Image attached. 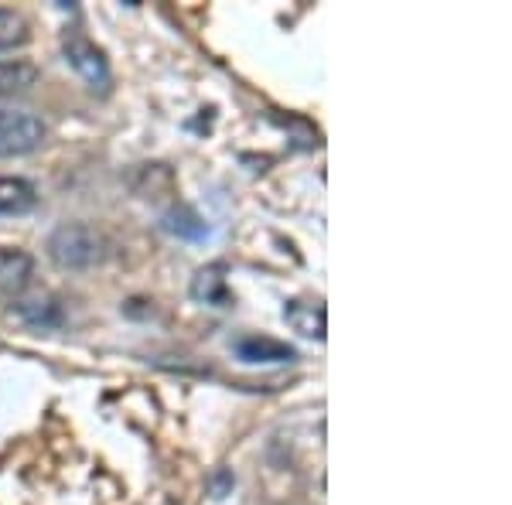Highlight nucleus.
Here are the masks:
<instances>
[{
	"mask_svg": "<svg viewBox=\"0 0 512 505\" xmlns=\"http://www.w3.org/2000/svg\"><path fill=\"white\" fill-rule=\"evenodd\" d=\"M48 256L62 270H93L110 256V239L86 222H62L48 236Z\"/></svg>",
	"mask_w": 512,
	"mask_h": 505,
	"instance_id": "1",
	"label": "nucleus"
},
{
	"mask_svg": "<svg viewBox=\"0 0 512 505\" xmlns=\"http://www.w3.org/2000/svg\"><path fill=\"white\" fill-rule=\"evenodd\" d=\"M45 123L41 117L18 106H0V157H21L45 144Z\"/></svg>",
	"mask_w": 512,
	"mask_h": 505,
	"instance_id": "2",
	"label": "nucleus"
},
{
	"mask_svg": "<svg viewBox=\"0 0 512 505\" xmlns=\"http://www.w3.org/2000/svg\"><path fill=\"white\" fill-rule=\"evenodd\" d=\"M62 52H65V62L72 65V69L79 72L82 79L89 82L93 89H99V93H106L110 89V62H106V55H103V48H96L89 38H82V35H69L65 38V45H62Z\"/></svg>",
	"mask_w": 512,
	"mask_h": 505,
	"instance_id": "3",
	"label": "nucleus"
},
{
	"mask_svg": "<svg viewBox=\"0 0 512 505\" xmlns=\"http://www.w3.org/2000/svg\"><path fill=\"white\" fill-rule=\"evenodd\" d=\"M233 355L246 366H280V362H294L297 349L270 335H243L233 342Z\"/></svg>",
	"mask_w": 512,
	"mask_h": 505,
	"instance_id": "4",
	"label": "nucleus"
},
{
	"mask_svg": "<svg viewBox=\"0 0 512 505\" xmlns=\"http://www.w3.org/2000/svg\"><path fill=\"white\" fill-rule=\"evenodd\" d=\"M11 318H18L21 325H28V328L52 331L65 325V308L59 304V297H52V294H31V297L14 301Z\"/></svg>",
	"mask_w": 512,
	"mask_h": 505,
	"instance_id": "5",
	"label": "nucleus"
},
{
	"mask_svg": "<svg viewBox=\"0 0 512 505\" xmlns=\"http://www.w3.org/2000/svg\"><path fill=\"white\" fill-rule=\"evenodd\" d=\"M192 297L209 308H229L233 291H229V267L226 263H209L192 277Z\"/></svg>",
	"mask_w": 512,
	"mask_h": 505,
	"instance_id": "6",
	"label": "nucleus"
},
{
	"mask_svg": "<svg viewBox=\"0 0 512 505\" xmlns=\"http://www.w3.org/2000/svg\"><path fill=\"white\" fill-rule=\"evenodd\" d=\"M35 260L14 246H0V297H18L28 287Z\"/></svg>",
	"mask_w": 512,
	"mask_h": 505,
	"instance_id": "7",
	"label": "nucleus"
},
{
	"mask_svg": "<svg viewBox=\"0 0 512 505\" xmlns=\"http://www.w3.org/2000/svg\"><path fill=\"white\" fill-rule=\"evenodd\" d=\"M284 321L297 331V335L315 338V342H325V335H328V314L315 301H287Z\"/></svg>",
	"mask_w": 512,
	"mask_h": 505,
	"instance_id": "8",
	"label": "nucleus"
},
{
	"mask_svg": "<svg viewBox=\"0 0 512 505\" xmlns=\"http://www.w3.org/2000/svg\"><path fill=\"white\" fill-rule=\"evenodd\" d=\"M38 65L28 59H4L0 62V99L24 96L38 86Z\"/></svg>",
	"mask_w": 512,
	"mask_h": 505,
	"instance_id": "9",
	"label": "nucleus"
},
{
	"mask_svg": "<svg viewBox=\"0 0 512 505\" xmlns=\"http://www.w3.org/2000/svg\"><path fill=\"white\" fill-rule=\"evenodd\" d=\"M161 226L168 229L171 236L188 239V243H202V239H209V233H212L209 222H205L192 205H175V209H168L161 219Z\"/></svg>",
	"mask_w": 512,
	"mask_h": 505,
	"instance_id": "10",
	"label": "nucleus"
},
{
	"mask_svg": "<svg viewBox=\"0 0 512 505\" xmlns=\"http://www.w3.org/2000/svg\"><path fill=\"white\" fill-rule=\"evenodd\" d=\"M38 202V192L28 178H7L0 175V215H24Z\"/></svg>",
	"mask_w": 512,
	"mask_h": 505,
	"instance_id": "11",
	"label": "nucleus"
},
{
	"mask_svg": "<svg viewBox=\"0 0 512 505\" xmlns=\"http://www.w3.org/2000/svg\"><path fill=\"white\" fill-rule=\"evenodd\" d=\"M31 24L24 21L21 11L14 7H0V52H14V48L28 45Z\"/></svg>",
	"mask_w": 512,
	"mask_h": 505,
	"instance_id": "12",
	"label": "nucleus"
}]
</instances>
